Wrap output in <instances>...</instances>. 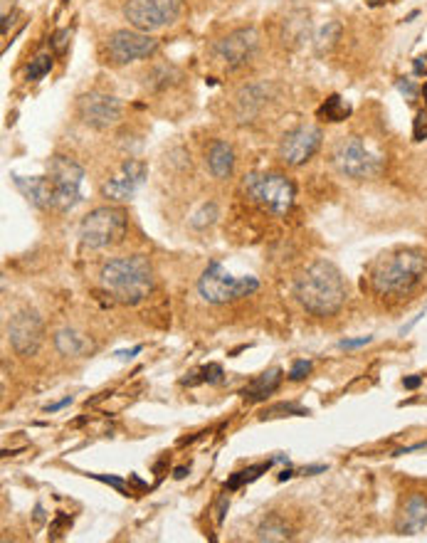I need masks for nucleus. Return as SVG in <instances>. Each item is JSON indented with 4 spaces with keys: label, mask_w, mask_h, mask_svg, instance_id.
Returning a JSON list of instances; mask_svg holds the SVG:
<instances>
[{
    "label": "nucleus",
    "mask_w": 427,
    "mask_h": 543,
    "mask_svg": "<svg viewBox=\"0 0 427 543\" xmlns=\"http://www.w3.org/2000/svg\"><path fill=\"white\" fill-rule=\"evenodd\" d=\"M294 294L314 316H334L346 301V284L336 264L316 259L296 276Z\"/></svg>",
    "instance_id": "f257e3e1"
},
{
    "label": "nucleus",
    "mask_w": 427,
    "mask_h": 543,
    "mask_svg": "<svg viewBox=\"0 0 427 543\" xmlns=\"http://www.w3.org/2000/svg\"><path fill=\"white\" fill-rule=\"evenodd\" d=\"M99 281L119 304L136 306L153 289V269L144 255H131V257H119L104 264L99 272Z\"/></svg>",
    "instance_id": "f03ea898"
},
{
    "label": "nucleus",
    "mask_w": 427,
    "mask_h": 543,
    "mask_svg": "<svg viewBox=\"0 0 427 543\" xmlns=\"http://www.w3.org/2000/svg\"><path fill=\"white\" fill-rule=\"evenodd\" d=\"M427 269V255L423 250H398L383 257L373 269V289L383 296H403L410 294L420 284Z\"/></svg>",
    "instance_id": "7ed1b4c3"
},
{
    "label": "nucleus",
    "mask_w": 427,
    "mask_h": 543,
    "mask_svg": "<svg viewBox=\"0 0 427 543\" xmlns=\"http://www.w3.org/2000/svg\"><path fill=\"white\" fill-rule=\"evenodd\" d=\"M129 218L122 208H97L79 223V243L87 250H107L127 238Z\"/></svg>",
    "instance_id": "20e7f679"
},
{
    "label": "nucleus",
    "mask_w": 427,
    "mask_h": 543,
    "mask_svg": "<svg viewBox=\"0 0 427 543\" xmlns=\"http://www.w3.org/2000/svg\"><path fill=\"white\" fill-rule=\"evenodd\" d=\"M259 289V281L255 276H233L220 262H210L203 276L198 279V291L210 304H228L242 296H250Z\"/></svg>",
    "instance_id": "39448f33"
},
{
    "label": "nucleus",
    "mask_w": 427,
    "mask_h": 543,
    "mask_svg": "<svg viewBox=\"0 0 427 543\" xmlns=\"http://www.w3.org/2000/svg\"><path fill=\"white\" fill-rule=\"evenodd\" d=\"M242 188L272 215H284L294 205V183L282 173H250L245 175Z\"/></svg>",
    "instance_id": "423d86ee"
},
{
    "label": "nucleus",
    "mask_w": 427,
    "mask_h": 543,
    "mask_svg": "<svg viewBox=\"0 0 427 543\" xmlns=\"http://www.w3.org/2000/svg\"><path fill=\"white\" fill-rule=\"evenodd\" d=\"M47 178L52 185L54 210L69 213L74 205L82 203V180L84 168L67 156H54L47 163Z\"/></svg>",
    "instance_id": "0eeeda50"
},
{
    "label": "nucleus",
    "mask_w": 427,
    "mask_h": 543,
    "mask_svg": "<svg viewBox=\"0 0 427 543\" xmlns=\"http://www.w3.org/2000/svg\"><path fill=\"white\" fill-rule=\"evenodd\" d=\"M331 160H334L336 170H339L341 175L353 180L373 178V175H378L380 165H383L380 156H375L373 151L361 139H356V136L339 141L334 153H331Z\"/></svg>",
    "instance_id": "6e6552de"
},
{
    "label": "nucleus",
    "mask_w": 427,
    "mask_h": 543,
    "mask_svg": "<svg viewBox=\"0 0 427 543\" xmlns=\"http://www.w3.org/2000/svg\"><path fill=\"white\" fill-rule=\"evenodd\" d=\"M183 10V0H129L124 5V18L134 30L153 33L165 25H173Z\"/></svg>",
    "instance_id": "1a4fd4ad"
},
{
    "label": "nucleus",
    "mask_w": 427,
    "mask_h": 543,
    "mask_svg": "<svg viewBox=\"0 0 427 543\" xmlns=\"http://www.w3.org/2000/svg\"><path fill=\"white\" fill-rule=\"evenodd\" d=\"M158 49V40L141 30H117L104 42V54L112 64H129L146 59Z\"/></svg>",
    "instance_id": "9d476101"
},
{
    "label": "nucleus",
    "mask_w": 427,
    "mask_h": 543,
    "mask_svg": "<svg viewBox=\"0 0 427 543\" xmlns=\"http://www.w3.org/2000/svg\"><path fill=\"white\" fill-rule=\"evenodd\" d=\"M257 47H259L257 30L240 28V30H235V33L225 35L223 40H218V42L213 45V57L218 59L223 67L238 69V67H245V64L255 57Z\"/></svg>",
    "instance_id": "9b49d317"
},
{
    "label": "nucleus",
    "mask_w": 427,
    "mask_h": 543,
    "mask_svg": "<svg viewBox=\"0 0 427 543\" xmlns=\"http://www.w3.org/2000/svg\"><path fill=\"white\" fill-rule=\"evenodd\" d=\"M77 117L89 129H112L122 119V102L112 94L104 92H87L77 99Z\"/></svg>",
    "instance_id": "f8f14e48"
},
{
    "label": "nucleus",
    "mask_w": 427,
    "mask_h": 543,
    "mask_svg": "<svg viewBox=\"0 0 427 543\" xmlns=\"http://www.w3.org/2000/svg\"><path fill=\"white\" fill-rule=\"evenodd\" d=\"M8 339L18 356H35L42 344V319L30 309L18 311L8 324Z\"/></svg>",
    "instance_id": "ddd939ff"
},
{
    "label": "nucleus",
    "mask_w": 427,
    "mask_h": 543,
    "mask_svg": "<svg viewBox=\"0 0 427 543\" xmlns=\"http://www.w3.org/2000/svg\"><path fill=\"white\" fill-rule=\"evenodd\" d=\"M319 146H321V129L304 124V127L291 129L282 139V144H279V158H282L286 165H301L319 151Z\"/></svg>",
    "instance_id": "4468645a"
},
{
    "label": "nucleus",
    "mask_w": 427,
    "mask_h": 543,
    "mask_svg": "<svg viewBox=\"0 0 427 543\" xmlns=\"http://www.w3.org/2000/svg\"><path fill=\"white\" fill-rule=\"evenodd\" d=\"M146 175H148V165L144 160H127L119 170V175H114L112 180L102 185V195L109 200H117V203H124V200L134 198V193L144 185Z\"/></svg>",
    "instance_id": "2eb2a0df"
},
{
    "label": "nucleus",
    "mask_w": 427,
    "mask_h": 543,
    "mask_svg": "<svg viewBox=\"0 0 427 543\" xmlns=\"http://www.w3.org/2000/svg\"><path fill=\"white\" fill-rule=\"evenodd\" d=\"M18 190L35 205V208H54V195L52 185H49L47 175H37V178H23V175H13Z\"/></svg>",
    "instance_id": "dca6fc26"
},
{
    "label": "nucleus",
    "mask_w": 427,
    "mask_h": 543,
    "mask_svg": "<svg viewBox=\"0 0 427 543\" xmlns=\"http://www.w3.org/2000/svg\"><path fill=\"white\" fill-rule=\"evenodd\" d=\"M427 529V499L423 494H413L398 519V534L415 536Z\"/></svg>",
    "instance_id": "f3484780"
},
{
    "label": "nucleus",
    "mask_w": 427,
    "mask_h": 543,
    "mask_svg": "<svg viewBox=\"0 0 427 543\" xmlns=\"http://www.w3.org/2000/svg\"><path fill=\"white\" fill-rule=\"evenodd\" d=\"M279 383H282V370L269 368V370H264L262 375H257L252 383L245 385V388L240 390V395H242L247 403H259V400H267L269 395L279 388Z\"/></svg>",
    "instance_id": "a211bd4d"
},
{
    "label": "nucleus",
    "mask_w": 427,
    "mask_h": 543,
    "mask_svg": "<svg viewBox=\"0 0 427 543\" xmlns=\"http://www.w3.org/2000/svg\"><path fill=\"white\" fill-rule=\"evenodd\" d=\"M208 168L215 178L225 180L233 175L235 168V151L228 141H215L213 146L208 148Z\"/></svg>",
    "instance_id": "6ab92c4d"
},
{
    "label": "nucleus",
    "mask_w": 427,
    "mask_h": 543,
    "mask_svg": "<svg viewBox=\"0 0 427 543\" xmlns=\"http://www.w3.org/2000/svg\"><path fill=\"white\" fill-rule=\"evenodd\" d=\"M54 349L62 356H84L87 351H92V341L87 336H82L74 329H62L54 334Z\"/></svg>",
    "instance_id": "aec40b11"
},
{
    "label": "nucleus",
    "mask_w": 427,
    "mask_h": 543,
    "mask_svg": "<svg viewBox=\"0 0 427 543\" xmlns=\"http://www.w3.org/2000/svg\"><path fill=\"white\" fill-rule=\"evenodd\" d=\"M291 539V529L279 516H269L257 529V541H286Z\"/></svg>",
    "instance_id": "412c9836"
},
{
    "label": "nucleus",
    "mask_w": 427,
    "mask_h": 543,
    "mask_svg": "<svg viewBox=\"0 0 427 543\" xmlns=\"http://www.w3.org/2000/svg\"><path fill=\"white\" fill-rule=\"evenodd\" d=\"M274 462H284V457L279 455V457H274V460H267L264 465H259V467H250V469H245V472H235V474L230 477V481H228V489L233 491V489H240L242 484H250V481H255L259 474H262V472H267L269 467L274 465Z\"/></svg>",
    "instance_id": "4be33fe9"
},
{
    "label": "nucleus",
    "mask_w": 427,
    "mask_h": 543,
    "mask_svg": "<svg viewBox=\"0 0 427 543\" xmlns=\"http://www.w3.org/2000/svg\"><path fill=\"white\" fill-rule=\"evenodd\" d=\"M349 114H351V107L339 97V94L329 97L324 107L319 109V117H324L326 122H344V119H349Z\"/></svg>",
    "instance_id": "5701e85b"
},
{
    "label": "nucleus",
    "mask_w": 427,
    "mask_h": 543,
    "mask_svg": "<svg viewBox=\"0 0 427 543\" xmlns=\"http://www.w3.org/2000/svg\"><path fill=\"white\" fill-rule=\"evenodd\" d=\"M49 69H52V54H37L28 67V79L37 82L45 74H49Z\"/></svg>",
    "instance_id": "b1692460"
},
{
    "label": "nucleus",
    "mask_w": 427,
    "mask_h": 543,
    "mask_svg": "<svg viewBox=\"0 0 427 543\" xmlns=\"http://www.w3.org/2000/svg\"><path fill=\"white\" fill-rule=\"evenodd\" d=\"M339 35H341V25L339 23H329L326 25L324 30H321V35H319V49L324 52V49H329L331 45L339 40Z\"/></svg>",
    "instance_id": "393cba45"
},
{
    "label": "nucleus",
    "mask_w": 427,
    "mask_h": 543,
    "mask_svg": "<svg viewBox=\"0 0 427 543\" xmlns=\"http://www.w3.org/2000/svg\"><path fill=\"white\" fill-rule=\"evenodd\" d=\"M277 412H286V415H309V407H301L294 403H279L269 407V410L264 412V417H277Z\"/></svg>",
    "instance_id": "a878e982"
},
{
    "label": "nucleus",
    "mask_w": 427,
    "mask_h": 543,
    "mask_svg": "<svg viewBox=\"0 0 427 543\" xmlns=\"http://www.w3.org/2000/svg\"><path fill=\"white\" fill-rule=\"evenodd\" d=\"M215 215H218V208H215L213 203H210V205H205V208L200 210L198 215H195V220H193V228H205V223L210 225V223H213V220H215Z\"/></svg>",
    "instance_id": "bb28decb"
},
{
    "label": "nucleus",
    "mask_w": 427,
    "mask_h": 543,
    "mask_svg": "<svg viewBox=\"0 0 427 543\" xmlns=\"http://www.w3.org/2000/svg\"><path fill=\"white\" fill-rule=\"evenodd\" d=\"M309 373H311L309 361H296V363L291 366V370H289V380H304Z\"/></svg>",
    "instance_id": "cd10ccee"
},
{
    "label": "nucleus",
    "mask_w": 427,
    "mask_h": 543,
    "mask_svg": "<svg viewBox=\"0 0 427 543\" xmlns=\"http://www.w3.org/2000/svg\"><path fill=\"white\" fill-rule=\"evenodd\" d=\"M203 380H208V383H223V368H220L218 363H208L203 368Z\"/></svg>",
    "instance_id": "c85d7f7f"
},
{
    "label": "nucleus",
    "mask_w": 427,
    "mask_h": 543,
    "mask_svg": "<svg viewBox=\"0 0 427 543\" xmlns=\"http://www.w3.org/2000/svg\"><path fill=\"white\" fill-rule=\"evenodd\" d=\"M413 136H415V141H423V139H427V112H420L418 117H415V129H413Z\"/></svg>",
    "instance_id": "c756f323"
},
{
    "label": "nucleus",
    "mask_w": 427,
    "mask_h": 543,
    "mask_svg": "<svg viewBox=\"0 0 427 543\" xmlns=\"http://www.w3.org/2000/svg\"><path fill=\"white\" fill-rule=\"evenodd\" d=\"M97 481H104V484H112L114 489L119 491H127V484H124V479H119V477H104V474H92Z\"/></svg>",
    "instance_id": "7c9ffc66"
},
{
    "label": "nucleus",
    "mask_w": 427,
    "mask_h": 543,
    "mask_svg": "<svg viewBox=\"0 0 427 543\" xmlns=\"http://www.w3.org/2000/svg\"><path fill=\"white\" fill-rule=\"evenodd\" d=\"M398 89L405 94L408 99H415L418 97V87H415L413 82H408V79H398Z\"/></svg>",
    "instance_id": "2f4dec72"
},
{
    "label": "nucleus",
    "mask_w": 427,
    "mask_h": 543,
    "mask_svg": "<svg viewBox=\"0 0 427 543\" xmlns=\"http://www.w3.org/2000/svg\"><path fill=\"white\" fill-rule=\"evenodd\" d=\"M370 344V336H361V339H344L341 341V349H358V346Z\"/></svg>",
    "instance_id": "473e14b6"
},
{
    "label": "nucleus",
    "mask_w": 427,
    "mask_h": 543,
    "mask_svg": "<svg viewBox=\"0 0 427 543\" xmlns=\"http://www.w3.org/2000/svg\"><path fill=\"white\" fill-rule=\"evenodd\" d=\"M64 37H69V30H59V33L54 35V47L62 49V47H64V42H67V40H64Z\"/></svg>",
    "instance_id": "72a5a7b5"
},
{
    "label": "nucleus",
    "mask_w": 427,
    "mask_h": 543,
    "mask_svg": "<svg viewBox=\"0 0 427 543\" xmlns=\"http://www.w3.org/2000/svg\"><path fill=\"white\" fill-rule=\"evenodd\" d=\"M136 354H141V346H134L131 351H117V356H119V358H122V361L134 358V356H136Z\"/></svg>",
    "instance_id": "f704fd0d"
},
{
    "label": "nucleus",
    "mask_w": 427,
    "mask_h": 543,
    "mask_svg": "<svg viewBox=\"0 0 427 543\" xmlns=\"http://www.w3.org/2000/svg\"><path fill=\"white\" fill-rule=\"evenodd\" d=\"M420 383H423V378H420V375H413V378H405L403 380V385H405V388H410V390L418 388Z\"/></svg>",
    "instance_id": "c9c22d12"
},
{
    "label": "nucleus",
    "mask_w": 427,
    "mask_h": 543,
    "mask_svg": "<svg viewBox=\"0 0 427 543\" xmlns=\"http://www.w3.org/2000/svg\"><path fill=\"white\" fill-rule=\"evenodd\" d=\"M69 403H72V398H69V395H67V398H64V400H59V403H54V405H47V412H57V410H62L64 405H69Z\"/></svg>",
    "instance_id": "e433bc0d"
},
{
    "label": "nucleus",
    "mask_w": 427,
    "mask_h": 543,
    "mask_svg": "<svg viewBox=\"0 0 427 543\" xmlns=\"http://www.w3.org/2000/svg\"><path fill=\"white\" fill-rule=\"evenodd\" d=\"M225 509H228V499L220 501V509H218V524H223V519H225Z\"/></svg>",
    "instance_id": "4c0bfd02"
},
{
    "label": "nucleus",
    "mask_w": 427,
    "mask_h": 543,
    "mask_svg": "<svg viewBox=\"0 0 427 543\" xmlns=\"http://www.w3.org/2000/svg\"><path fill=\"white\" fill-rule=\"evenodd\" d=\"M319 472H326V467H324V465H319V467H306L304 474H319Z\"/></svg>",
    "instance_id": "58836bf2"
},
{
    "label": "nucleus",
    "mask_w": 427,
    "mask_h": 543,
    "mask_svg": "<svg viewBox=\"0 0 427 543\" xmlns=\"http://www.w3.org/2000/svg\"><path fill=\"white\" fill-rule=\"evenodd\" d=\"M185 474H188V469H185V467H178V469H175V479H183Z\"/></svg>",
    "instance_id": "ea45409f"
},
{
    "label": "nucleus",
    "mask_w": 427,
    "mask_h": 543,
    "mask_svg": "<svg viewBox=\"0 0 427 543\" xmlns=\"http://www.w3.org/2000/svg\"><path fill=\"white\" fill-rule=\"evenodd\" d=\"M291 474H294V472H291V469H284V472H282V474H279V481L289 479V477H291Z\"/></svg>",
    "instance_id": "a19ab883"
},
{
    "label": "nucleus",
    "mask_w": 427,
    "mask_h": 543,
    "mask_svg": "<svg viewBox=\"0 0 427 543\" xmlns=\"http://www.w3.org/2000/svg\"><path fill=\"white\" fill-rule=\"evenodd\" d=\"M380 3H388V0H370V5H380Z\"/></svg>",
    "instance_id": "79ce46f5"
}]
</instances>
